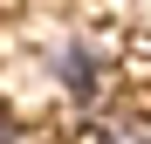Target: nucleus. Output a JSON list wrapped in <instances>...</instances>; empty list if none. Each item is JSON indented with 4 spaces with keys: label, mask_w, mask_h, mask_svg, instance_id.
Listing matches in <instances>:
<instances>
[{
    "label": "nucleus",
    "mask_w": 151,
    "mask_h": 144,
    "mask_svg": "<svg viewBox=\"0 0 151 144\" xmlns=\"http://www.w3.org/2000/svg\"><path fill=\"white\" fill-rule=\"evenodd\" d=\"M48 76H55V89L69 96V103H96V89H103V76H110V55L96 41H55L48 48Z\"/></svg>",
    "instance_id": "nucleus-1"
},
{
    "label": "nucleus",
    "mask_w": 151,
    "mask_h": 144,
    "mask_svg": "<svg viewBox=\"0 0 151 144\" xmlns=\"http://www.w3.org/2000/svg\"><path fill=\"white\" fill-rule=\"evenodd\" d=\"M0 144H21V124L7 117V103H0Z\"/></svg>",
    "instance_id": "nucleus-3"
},
{
    "label": "nucleus",
    "mask_w": 151,
    "mask_h": 144,
    "mask_svg": "<svg viewBox=\"0 0 151 144\" xmlns=\"http://www.w3.org/2000/svg\"><path fill=\"white\" fill-rule=\"evenodd\" d=\"M89 144H151V110H103L89 124Z\"/></svg>",
    "instance_id": "nucleus-2"
}]
</instances>
